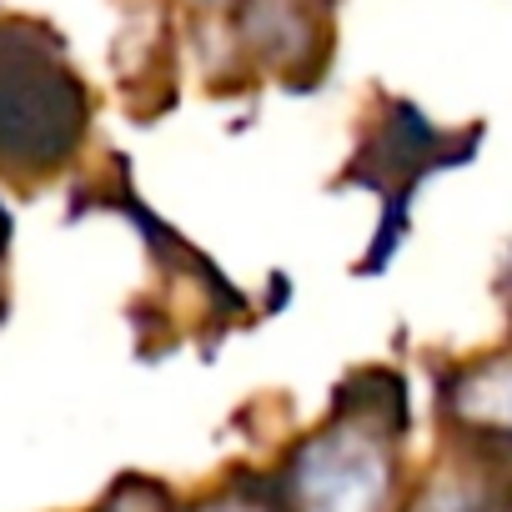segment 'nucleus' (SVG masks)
Here are the masks:
<instances>
[{"label":"nucleus","mask_w":512,"mask_h":512,"mask_svg":"<svg viewBox=\"0 0 512 512\" xmlns=\"http://www.w3.org/2000/svg\"><path fill=\"white\" fill-rule=\"evenodd\" d=\"M402 427H407L402 382L387 372L382 392H372V372H362L357 397L342 392L332 422L292 442L277 472L287 512H397Z\"/></svg>","instance_id":"1"},{"label":"nucleus","mask_w":512,"mask_h":512,"mask_svg":"<svg viewBox=\"0 0 512 512\" xmlns=\"http://www.w3.org/2000/svg\"><path fill=\"white\" fill-rule=\"evenodd\" d=\"M86 86L66 66L51 31L0 21V171L46 176L66 166L86 136Z\"/></svg>","instance_id":"2"},{"label":"nucleus","mask_w":512,"mask_h":512,"mask_svg":"<svg viewBox=\"0 0 512 512\" xmlns=\"http://www.w3.org/2000/svg\"><path fill=\"white\" fill-rule=\"evenodd\" d=\"M482 146V131L467 126V131H437L417 106L407 101H387L377 126L362 136V146L352 151L347 171H342V186H362L382 201V216H377V236H372V251L362 256V277H377L392 256L402 251L407 241V221H412V196L427 176L447 171V166H462L472 161Z\"/></svg>","instance_id":"3"},{"label":"nucleus","mask_w":512,"mask_h":512,"mask_svg":"<svg viewBox=\"0 0 512 512\" xmlns=\"http://www.w3.org/2000/svg\"><path fill=\"white\" fill-rule=\"evenodd\" d=\"M397 512H512V447L457 437L452 457L432 467Z\"/></svg>","instance_id":"4"},{"label":"nucleus","mask_w":512,"mask_h":512,"mask_svg":"<svg viewBox=\"0 0 512 512\" xmlns=\"http://www.w3.org/2000/svg\"><path fill=\"white\" fill-rule=\"evenodd\" d=\"M437 407L457 437L512 447V347L437 377Z\"/></svg>","instance_id":"5"},{"label":"nucleus","mask_w":512,"mask_h":512,"mask_svg":"<svg viewBox=\"0 0 512 512\" xmlns=\"http://www.w3.org/2000/svg\"><path fill=\"white\" fill-rule=\"evenodd\" d=\"M241 31L272 66H297L312 56V11L302 0H246Z\"/></svg>","instance_id":"6"},{"label":"nucleus","mask_w":512,"mask_h":512,"mask_svg":"<svg viewBox=\"0 0 512 512\" xmlns=\"http://www.w3.org/2000/svg\"><path fill=\"white\" fill-rule=\"evenodd\" d=\"M191 512H287L277 482L262 477H231L226 487H216L206 502H196Z\"/></svg>","instance_id":"7"},{"label":"nucleus","mask_w":512,"mask_h":512,"mask_svg":"<svg viewBox=\"0 0 512 512\" xmlns=\"http://www.w3.org/2000/svg\"><path fill=\"white\" fill-rule=\"evenodd\" d=\"M106 512H171V502H166V492L151 487V482H126V487L111 497Z\"/></svg>","instance_id":"8"},{"label":"nucleus","mask_w":512,"mask_h":512,"mask_svg":"<svg viewBox=\"0 0 512 512\" xmlns=\"http://www.w3.org/2000/svg\"><path fill=\"white\" fill-rule=\"evenodd\" d=\"M6 236H11V216L0 211V251H6Z\"/></svg>","instance_id":"9"},{"label":"nucleus","mask_w":512,"mask_h":512,"mask_svg":"<svg viewBox=\"0 0 512 512\" xmlns=\"http://www.w3.org/2000/svg\"><path fill=\"white\" fill-rule=\"evenodd\" d=\"M502 292H507V302H512V256H507V272H502Z\"/></svg>","instance_id":"10"}]
</instances>
